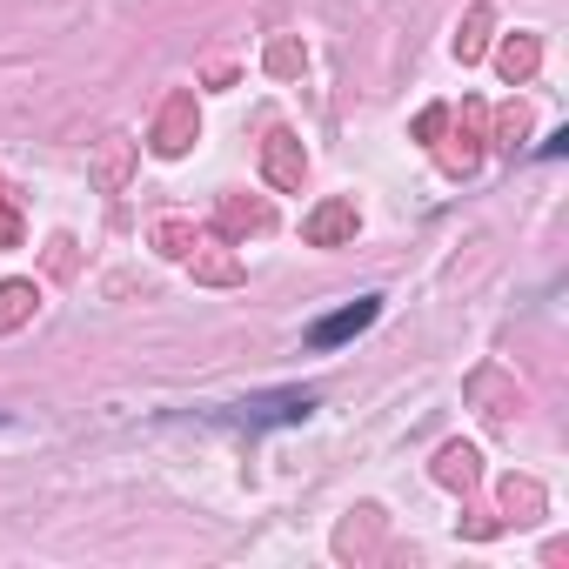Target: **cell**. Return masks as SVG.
Wrapping results in <instances>:
<instances>
[{"mask_svg":"<svg viewBox=\"0 0 569 569\" xmlns=\"http://www.w3.org/2000/svg\"><path fill=\"white\" fill-rule=\"evenodd\" d=\"M375 295H362V302L355 308H342V315H329V322H315V335H308V342H315V349H335V342H349V335H362L375 322Z\"/></svg>","mask_w":569,"mask_h":569,"instance_id":"6da1fadb","label":"cell"},{"mask_svg":"<svg viewBox=\"0 0 569 569\" xmlns=\"http://www.w3.org/2000/svg\"><path fill=\"white\" fill-rule=\"evenodd\" d=\"M195 141V101L181 94V101H168V114H161V128H154V148L161 154H181Z\"/></svg>","mask_w":569,"mask_h":569,"instance_id":"7a4b0ae2","label":"cell"},{"mask_svg":"<svg viewBox=\"0 0 569 569\" xmlns=\"http://www.w3.org/2000/svg\"><path fill=\"white\" fill-rule=\"evenodd\" d=\"M268 181H275V188H302V154H295V134H268Z\"/></svg>","mask_w":569,"mask_h":569,"instance_id":"3957f363","label":"cell"},{"mask_svg":"<svg viewBox=\"0 0 569 569\" xmlns=\"http://www.w3.org/2000/svg\"><path fill=\"white\" fill-rule=\"evenodd\" d=\"M349 228H355V208L349 201H329L322 215L308 221V241H335V235H349Z\"/></svg>","mask_w":569,"mask_h":569,"instance_id":"277c9868","label":"cell"},{"mask_svg":"<svg viewBox=\"0 0 569 569\" xmlns=\"http://www.w3.org/2000/svg\"><path fill=\"white\" fill-rule=\"evenodd\" d=\"M27 308H34V288H27V282H7V288H0V329H21Z\"/></svg>","mask_w":569,"mask_h":569,"instance_id":"5b68a950","label":"cell"},{"mask_svg":"<svg viewBox=\"0 0 569 569\" xmlns=\"http://www.w3.org/2000/svg\"><path fill=\"white\" fill-rule=\"evenodd\" d=\"M121 168H128V141L114 134V148L101 154V188H121Z\"/></svg>","mask_w":569,"mask_h":569,"instance_id":"8992f818","label":"cell"},{"mask_svg":"<svg viewBox=\"0 0 569 569\" xmlns=\"http://www.w3.org/2000/svg\"><path fill=\"white\" fill-rule=\"evenodd\" d=\"M503 67H509V81H516V74H529V67H536V47H529V41H509V47H503Z\"/></svg>","mask_w":569,"mask_h":569,"instance_id":"52a82bcc","label":"cell"},{"mask_svg":"<svg viewBox=\"0 0 569 569\" xmlns=\"http://www.w3.org/2000/svg\"><path fill=\"white\" fill-rule=\"evenodd\" d=\"M14 241V208H0V248Z\"/></svg>","mask_w":569,"mask_h":569,"instance_id":"ba28073f","label":"cell"}]
</instances>
